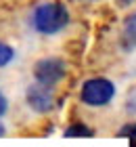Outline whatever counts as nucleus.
<instances>
[{
    "label": "nucleus",
    "mask_w": 136,
    "mask_h": 147,
    "mask_svg": "<svg viewBox=\"0 0 136 147\" xmlns=\"http://www.w3.org/2000/svg\"><path fill=\"white\" fill-rule=\"evenodd\" d=\"M94 135V130L92 128H88L86 124H71L69 128L65 130V137H92Z\"/></svg>",
    "instance_id": "6"
},
{
    "label": "nucleus",
    "mask_w": 136,
    "mask_h": 147,
    "mask_svg": "<svg viewBox=\"0 0 136 147\" xmlns=\"http://www.w3.org/2000/svg\"><path fill=\"white\" fill-rule=\"evenodd\" d=\"M25 99H27V105H29L33 111H38V113H48L54 107L52 86H44V84H40V82L27 86Z\"/></svg>",
    "instance_id": "4"
},
{
    "label": "nucleus",
    "mask_w": 136,
    "mask_h": 147,
    "mask_svg": "<svg viewBox=\"0 0 136 147\" xmlns=\"http://www.w3.org/2000/svg\"><path fill=\"white\" fill-rule=\"evenodd\" d=\"M4 135H6V128H4V124L0 122V137H4Z\"/></svg>",
    "instance_id": "10"
},
{
    "label": "nucleus",
    "mask_w": 136,
    "mask_h": 147,
    "mask_svg": "<svg viewBox=\"0 0 136 147\" xmlns=\"http://www.w3.org/2000/svg\"><path fill=\"white\" fill-rule=\"evenodd\" d=\"M113 95H115V86L107 78H90L82 84V90H80V99L90 107L107 105L113 99Z\"/></svg>",
    "instance_id": "2"
},
{
    "label": "nucleus",
    "mask_w": 136,
    "mask_h": 147,
    "mask_svg": "<svg viewBox=\"0 0 136 147\" xmlns=\"http://www.w3.org/2000/svg\"><path fill=\"white\" fill-rule=\"evenodd\" d=\"M6 109H9V101H6V97L0 92V116H4Z\"/></svg>",
    "instance_id": "9"
},
{
    "label": "nucleus",
    "mask_w": 136,
    "mask_h": 147,
    "mask_svg": "<svg viewBox=\"0 0 136 147\" xmlns=\"http://www.w3.org/2000/svg\"><path fill=\"white\" fill-rule=\"evenodd\" d=\"M124 40H126L130 46L136 44V13L128 15L126 21H124Z\"/></svg>",
    "instance_id": "5"
},
{
    "label": "nucleus",
    "mask_w": 136,
    "mask_h": 147,
    "mask_svg": "<svg viewBox=\"0 0 136 147\" xmlns=\"http://www.w3.org/2000/svg\"><path fill=\"white\" fill-rule=\"evenodd\" d=\"M69 23V15H67V9L63 4L57 2H46L36 6V11L31 13V25L33 30L40 32V34L52 36L61 32L65 25Z\"/></svg>",
    "instance_id": "1"
},
{
    "label": "nucleus",
    "mask_w": 136,
    "mask_h": 147,
    "mask_svg": "<svg viewBox=\"0 0 136 147\" xmlns=\"http://www.w3.org/2000/svg\"><path fill=\"white\" fill-rule=\"evenodd\" d=\"M33 78L44 86H54L65 78V63L59 57H46L33 65Z\"/></svg>",
    "instance_id": "3"
},
{
    "label": "nucleus",
    "mask_w": 136,
    "mask_h": 147,
    "mask_svg": "<svg viewBox=\"0 0 136 147\" xmlns=\"http://www.w3.org/2000/svg\"><path fill=\"white\" fill-rule=\"evenodd\" d=\"M13 55H15V53H13V49L0 40V67H2V65H6V63H11V61H13Z\"/></svg>",
    "instance_id": "8"
},
{
    "label": "nucleus",
    "mask_w": 136,
    "mask_h": 147,
    "mask_svg": "<svg viewBox=\"0 0 136 147\" xmlns=\"http://www.w3.org/2000/svg\"><path fill=\"white\" fill-rule=\"evenodd\" d=\"M117 137H128V139H130V147H136V122L124 124L117 130Z\"/></svg>",
    "instance_id": "7"
},
{
    "label": "nucleus",
    "mask_w": 136,
    "mask_h": 147,
    "mask_svg": "<svg viewBox=\"0 0 136 147\" xmlns=\"http://www.w3.org/2000/svg\"><path fill=\"white\" fill-rule=\"evenodd\" d=\"M119 4H130V2H134V0H117Z\"/></svg>",
    "instance_id": "11"
}]
</instances>
